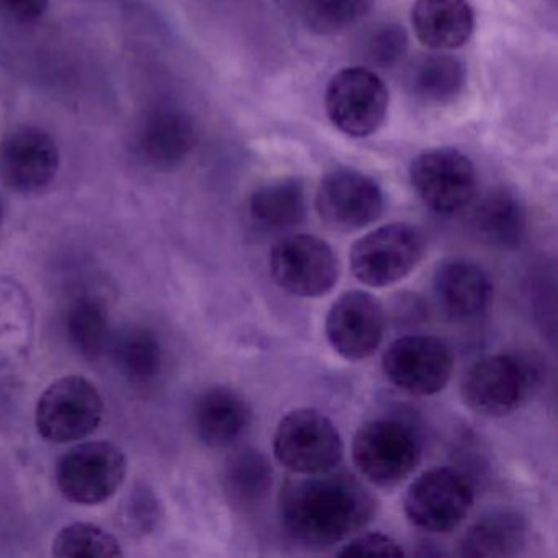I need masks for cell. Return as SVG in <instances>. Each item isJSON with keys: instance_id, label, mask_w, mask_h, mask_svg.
<instances>
[{"instance_id": "obj_1", "label": "cell", "mask_w": 558, "mask_h": 558, "mask_svg": "<svg viewBox=\"0 0 558 558\" xmlns=\"http://www.w3.org/2000/svg\"><path fill=\"white\" fill-rule=\"evenodd\" d=\"M377 501L364 483L345 472L295 475L279 493L283 531L308 547H331L348 541L374 518Z\"/></svg>"}, {"instance_id": "obj_2", "label": "cell", "mask_w": 558, "mask_h": 558, "mask_svg": "<svg viewBox=\"0 0 558 558\" xmlns=\"http://www.w3.org/2000/svg\"><path fill=\"white\" fill-rule=\"evenodd\" d=\"M420 434L400 417L365 421L352 440V460L361 475L377 486H397L420 465Z\"/></svg>"}, {"instance_id": "obj_3", "label": "cell", "mask_w": 558, "mask_h": 558, "mask_svg": "<svg viewBox=\"0 0 558 558\" xmlns=\"http://www.w3.org/2000/svg\"><path fill=\"white\" fill-rule=\"evenodd\" d=\"M344 456V442L336 424L315 408L289 411L274 434V457L295 475L336 470Z\"/></svg>"}, {"instance_id": "obj_4", "label": "cell", "mask_w": 558, "mask_h": 558, "mask_svg": "<svg viewBox=\"0 0 558 558\" xmlns=\"http://www.w3.org/2000/svg\"><path fill=\"white\" fill-rule=\"evenodd\" d=\"M427 240L410 223H388L355 241L351 270L355 279L374 289H385L407 279L424 259Z\"/></svg>"}, {"instance_id": "obj_5", "label": "cell", "mask_w": 558, "mask_h": 558, "mask_svg": "<svg viewBox=\"0 0 558 558\" xmlns=\"http://www.w3.org/2000/svg\"><path fill=\"white\" fill-rule=\"evenodd\" d=\"M106 413L99 388L83 375L54 380L38 398L35 426L44 439L54 444L89 437Z\"/></svg>"}, {"instance_id": "obj_6", "label": "cell", "mask_w": 558, "mask_h": 558, "mask_svg": "<svg viewBox=\"0 0 558 558\" xmlns=\"http://www.w3.org/2000/svg\"><path fill=\"white\" fill-rule=\"evenodd\" d=\"M125 453L107 440L77 444L63 453L57 465V485L68 501L100 505L112 498L126 476Z\"/></svg>"}, {"instance_id": "obj_7", "label": "cell", "mask_w": 558, "mask_h": 558, "mask_svg": "<svg viewBox=\"0 0 558 558\" xmlns=\"http://www.w3.org/2000/svg\"><path fill=\"white\" fill-rule=\"evenodd\" d=\"M269 270L283 292L300 299H319L335 289L341 266L338 254L322 238L292 234L270 251Z\"/></svg>"}, {"instance_id": "obj_8", "label": "cell", "mask_w": 558, "mask_h": 558, "mask_svg": "<svg viewBox=\"0 0 558 558\" xmlns=\"http://www.w3.org/2000/svg\"><path fill=\"white\" fill-rule=\"evenodd\" d=\"M473 499L472 483L462 472L434 466L411 483L404 496V514L421 531L446 534L462 524Z\"/></svg>"}, {"instance_id": "obj_9", "label": "cell", "mask_w": 558, "mask_h": 558, "mask_svg": "<svg viewBox=\"0 0 558 558\" xmlns=\"http://www.w3.org/2000/svg\"><path fill=\"white\" fill-rule=\"evenodd\" d=\"M532 381L531 367L518 355H488L465 372L460 397L473 413L488 417L508 416L524 403Z\"/></svg>"}, {"instance_id": "obj_10", "label": "cell", "mask_w": 558, "mask_h": 558, "mask_svg": "<svg viewBox=\"0 0 558 558\" xmlns=\"http://www.w3.org/2000/svg\"><path fill=\"white\" fill-rule=\"evenodd\" d=\"M388 100L387 86L377 73L367 68H345L329 81L326 112L339 132L365 138L380 129Z\"/></svg>"}, {"instance_id": "obj_11", "label": "cell", "mask_w": 558, "mask_h": 558, "mask_svg": "<svg viewBox=\"0 0 558 558\" xmlns=\"http://www.w3.org/2000/svg\"><path fill=\"white\" fill-rule=\"evenodd\" d=\"M410 179L421 202L439 215L469 207L478 191L475 166L456 148L421 153L411 162Z\"/></svg>"}, {"instance_id": "obj_12", "label": "cell", "mask_w": 558, "mask_h": 558, "mask_svg": "<svg viewBox=\"0 0 558 558\" xmlns=\"http://www.w3.org/2000/svg\"><path fill=\"white\" fill-rule=\"evenodd\" d=\"M381 368L385 377L400 390L430 397L449 384L453 355L446 342L433 336H404L388 345Z\"/></svg>"}, {"instance_id": "obj_13", "label": "cell", "mask_w": 558, "mask_h": 558, "mask_svg": "<svg viewBox=\"0 0 558 558\" xmlns=\"http://www.w3.org/2000/svg\"><path fill=\"white\" fill-rule=\"evenodd\" d=\"M315 207L326 227L341 233H354L381 217L384 192L368 175L354 169H338L319 182Z\"/></svg>"}, {"instance_id": "obj_14", "label": "cell", "mask_w": 558, "mask_h": 558, "mask_svg": "<svg viewBox=\"0 0 558 558\" xmlns=\"http://www.w3.org/2000/svg\"><path fill=\"white\" fill-rule=\"evenodd\" d=\"M60 165L58 143L38 126H17L0 145V181L15 194H38L50 187Z\"/></svg>"}, {"instance_id": "obj_15", "label": "cell", "mask_w": 558, "mask_h": 558, "mask_svg": "<svg viewBox=\"0 0 558 558\" xmlns=\"http://www.w3.org/2000/svg\"><path fill=\"white\" fill-rule=\"evenodd\" d=\"M326 338L342 359L361 362L380 348L385 332L381 303L364 290L342 293L326 315Z\"/></svg>"}, {"instance_id": "obj_16", "label": "cell", "mask_w": 558, "mask_h": 558, "mask_svg": "<svg viewBox=\"0 0 558 558\" xmlns=\"http://www.w3.org/2000/svg\"><path fill=\"white\" fill-rule=\"evenodd\" d=\"M195 145L194 119L171 104H159L146 110L133 133V153L155 171L179 168L194 151Z\"/></svg>"}, {"instance_id": "obj_17", "label": "cell", "mask_w": 558, "mask_h": 558, "mask_svg": "<svg viewBox=\"0 0 558 558\" xmlns=\"http://www.w3.org/2000/svg\"><path fill=\"white\" fill-rule=\"evenodd\" d=\"M251 417L250 404L233 388H208L195 398L192 429L204 446L225 449L243 437Z\"/></svg>"}, {"instance_id": "obj_18", "label": "cell", "mask_w": 558, "mask_h": 558, "mask_svg": "<svg viewBox=\"0 0 558 558\" xmlns=\"http://www.w3.org/2000/svg\"><path fill=\"white\" fill-rule=\"evenodd\" d=\"M433 287L440 308L459 322L478 318L493 299L488 274L472 260H444L434 272Z\"/></svg>"}, {"instance_id": "obj_19", "label": "cell", "mask_w": 558, "mask_h": 558, "mask_svg": "<svg viewBox=\"0 0 558 558\" xmlns=\"http://www.w3.org/2000/svg\"><path fill=\"white\" fill-rule=\"evenodd\" d=\"M411 25L429 50H457L472 38L475 14L469 0H417Z\"/></svg>"}, {"instance_id": "obj_20", "label": "cell", "mask_w": 558, "mask_h": 558, "mask_svg": "<svg viewBox=\"0 0 558 558\" xmlns=\"http://www.w3.org/2000/svg\"><path fill=\"white\" fill-rule=\"evenodd\" d=\"M35 306L19 280L0 276V371L17 367L31 354Z\"/></svg>"}, {"instance_id": "obj_21", "label": "cell", "mask_w": 558, "mask_h": 558, "mask_svg": "<svg viewBox=\"0 0 558 558\" xmlns=\"http://www.w3.org/2000/svg\"><path fill=\"white\" fill-rule=\"evenodd\" d=\"M527 542V524L515 509H496L470 525L460 538L459 554L472 558L519 555Z\"/></svg>"}, {"instance_id": "obj_22", "label": "cell", "mask_w": 558, "mask_h": 558, "mask_svg": "<svg viewBox=\"0 0 558 558\" xmlns=\"http://www.w3.org/2000/svg\"><path fill=\"white\" fill-rule=\"evenodd\" d=\"M480 240L499 250H518L524 240L527 217L524 205L508 191H493L482 198L472 217Z\"/></svg>"}, {"instance_id": "obj_23", "label": "cell", "mask_w": 558, "mask_h": 558, "mask_svg": "<svg viewBox=\"0 0 558 558\" xmlns=\"http://www.w3.org/2000/svg\"><path fill=\"white\" fill-rule=\"evenodd\" d=\"M64 328L71 345L89 361L102 357L113 342L109 308L93 293H83L70 303Z\"/></svg>"}, {"instance_id": "obj_24", "label": "cell", "mask_w": 558, "mask_h": 558, "mask_svg": "<svg viewBox=\"0 0 558 558\" xmlns=\"http://www.w3.org/2000/svg\"><path fill=\"white\" fill-rule=\"evenodd\" d=\"M251 218L266 230H290L306 217L305 187L299 179L287 178L257 189L250 201Z\"/></svg>"}, {"instance_id": "obj_25", "label": "cell", "mask_w": 558, "mask_h": 558, "mask_svg": "<svg viewBox=\"0 0 558 558\" xmlns=\"http://www.w3.org/2000/svg\"><path fill=\"white\" fill-rule=\"evenodd\" d=\"M411 94L429 106L453 102L465 87V68L449 54H426L408 73Z\"/></svg>"}, {"instance_id": "obj_26", "label": "cell", "mask_w": 558, "mask_h": 558, "mask_svg": "<svg viewBox=\"0 0 558 558\" xmlns=\"http://www.w3.org/2000/svg\"><path fill=\"white\" fill-rule=\"evenodd\" d=\"M272 465L259 450L234 453L225 466L223 485L230 502L238 508L259 505L272 486Z\"/></svg>"}, {"instance_id": "obj_27", "label": "cell", "mask_w": 558, "mask_h": 558, "mask_svg": "<svg viewBox=\"0 0 558 558\" xmlns=\"http://www.w3.org/2000/svg\"><path fill=\"white\" fill-rule=\"evenodd\" d=\"M120 372L133 384H149L162 368V344L148 328H133L112 342Z\"/></svg>"}, {"instance_id": "obj_28", "label": "cell", "mask_w": 558, "mask_h": 558, "mask_svg": "<svg viewBox=\"0 0 558 558\" xmlns=\"http://www.w3.org/2000/svg\"><path fill=\"white\" fill-rule=\"evenodd\" d=\"M58 558H119L122 545L116 535L93 522H76L58 532L51 545Z\"/></svg>"}, {"instance_id": "obj_29", "label": "cell", "mask_w": 558, "mask_h": 558, "mask_svg": "<svg viewBox=\"0 0 558 558\" xmlns=\"http://www.w3.org/2000/svg\"><path fill=\"white\" fill-rule=\"evenodd\" d=\"M374 0H305L306 25L319 35L348 31L371 12Z\"/></svg>"}, {"instance_id": "obj_30", "label": "cell", "mask_w": 558, "mask_h": 558, "mask_svg": "<svg viewBox=\"0 0 558 558\" xmlns=\"http://www.w3.org/2000/svg\"><path fill=\"white\" fill-rule=\"evenodd\" d=\"M161 506L155 493L145 485L132 489L120 509V524L130 535H148L158 527Z\"/></svg>"}, {"instance_id": "obj_31", "label": "cell", "mask_w": 558, "mask_h": 558, "mask_svg": "<svg viewBox=\"0 0 558 558\" xmlns=\"http://www.w3.org/2000/svg\"><path fill=\"white\" fill-rule=\"evenodd\" d=\"M408 51V37L403 27L385 24L375 28L367 38L365 54L378 68H393L403 60Z\"/></svg>"}, {"instance_id": "obj_32", "label": "cell", "mask_w": 558, "mask_h": 558, "mask_svg": "<svg viewBox=\"0 0 558 558\" xmlns=\"http://www.w3.org/2000/svg\"><path fill=\"white\" fill-rule=\"evenodd\" d=\"M336 555L339 557H362V555L403 557L404 550L393 537L384 532H365V534H354L349 537Z\"/></svg>"}, {"instance_id": "obj_33", "label": "cell", "mask_w": 558, "mask_h": 558, "mask_svg": "<svg viewBox=\"0 0 558 558\" xmlns=\"http://www.w3.org/2000/svg\"><path fill=\"white\" fill-rule=\"evenodd\" d=\"M50 0H0V17L14 24H34L47 14Z\"/></svg>"}, {"instance_id": "obj_34", "label": "cell", "mask_w": 558, "mask_h": 558, "mask_svg": "<svg viewBox=\"0 0 558 558\" xmlns=\"http://www.w3.org/2000/svg\"><path fill=\"white\" fill-rule=\"evenodd\" d=\"M5 217V205L4 201H2V197H0V225H2V221H4Z\"/></svg>"}]
</instances>
